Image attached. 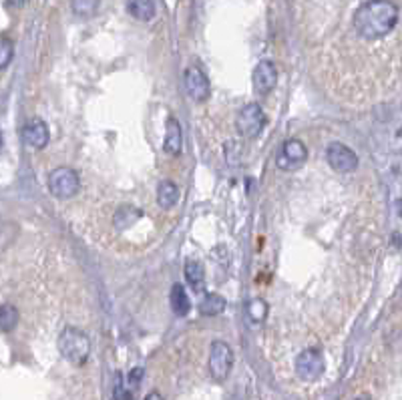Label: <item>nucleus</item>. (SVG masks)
Returning <instances> with one entry per match:
<instances>
[{"label": "nucleus", "mask_w": 402, "mask_h": 400, "mask_svg": "<svg viewBox=\"0 0 402 400\" xmlns=\"http://www.w3.org/2000/svg\"><path fill=\"white\" fill-rule=\"evenodd\" d=\"M398 16V6L392 0H368L356 8L352 25L364 40H380L394 30Z\"/></svg>", "instance_id": "nucleus-1"}, {"label": "nucleus", "mask_w": 402, "mask_h": 400, "mask_svg": "<svg viewBox=\"0 0 402 400\" xmlns=\"http://www.w3.org/2000/svg\"><path fill=\"white\" fill-rule=\"evenodd\" d=\"M59 352L67 362L73 366H83L91 356V340L88 336L73 326H67L59 336Z\"/></svg>", "instance_id": "nucleus-2"}, {"label": "nucleus", "mask_w": 402, "mask_h": 400, "mask_svg": "<svg viewBox=\"0 0 402 400\" xmlns=\"http://www.w3.org/2000/svg\"><path fill=\"white\" fill-rule=\"evenodd\" d=\"M81 188V179L76 176L75 169L71 167H57L54 171H50L49 176V191L52 198L57 200H71L79 193Z\"/></svg>", "instance_id": "nucleus-3"}, {"label": "nucleus", "mask_w": 402, "mask_h": 400, "mask_svg": "<svg viewBox=\"0 0 402 400\" xmlns=\"http://www.w3.org/2000/svg\"><path fill=\"white\" fill-rule=\"evenodd\" d=\"M207 368H209V376L215 382H224L229 376L231 368H234V350L227 342H224V340L212 342Z\"/></svg>", "instance_id": "nucleus-4"}, {"label": "nucleus", "mask_w": 402, "mask_h": 400, "mask_svg": "<svg viewBox=\"0 0 402 400\" xmlns=\"http://www.w3.org/2000/svg\"><path fill=\"white\" fill-rule=\"evenodd\" d=\"M268 117H265L264 109L258 103H250L239 111L238 119H236V127L238 133L243 139H255L260 137V133L264 131Z\"/></svg>", "instance_id": "nucleus-5"}, {"label": "nucleus", "mask_w": 402, "mask_h": 400, "mask_svg": "<svg viewBox=\"0 0 402 400\" xmlns=\"http://www.w3.org/2000/svg\"><path fill=\"white\" fill-rule=\"evenodd\" d=\"M324 354L318 348H306L304 352L298 354L294 368H296V375L304 382H316L320 376L324 375Z\"/></svg>", "instance_id": "nucleus-6"}, {"label": "nucleus", "mask_w": 402, "mask_h": 400, "mask_svg": "<svg viewBox=\"0 0 402 400\" xmlns=\"http://www.w3.org/2000/svg\"><path fill=\"white\" fill-rule=\"evenodd\" d=\"M328 165L338 173H352L358 169V155L344 143L332 141L326 147Z\"/></svg>", "instance_id": "nucleus-7"}, {"label": "nucleus", "mask_w": 402, "mask_h": 400, "mask_svg": "<svg viewBox=\"0 0 402 400\" xmlns=\"http://www.w3.org/2000/svg\"><path fill=\"white\" fill-rule=\"evenodd\" d=\"M308 159V149L300 139H288L277 153V167L282 171H296Z\"/></svg>", "instance_id": "nucleus-8"}, {"label": "nucleus", "mask_w": 402, "mask_h": 400, "mask_svg": "<svg viewBox=\"0 0 402 400\" xmlns=\"http://www.w3.org/2000/svg\"><path fill=\"white\" fill-rule=\"evenodd\" d=\"M21 137L25 141L26 147L37 151L45 149V147L49 145V139H50L49 125H47L40 117H33V119H28L25 123V127H23Z\"/></svg>", "instance_id": "nucleus-9"}, {"label": "nucleus", "mask_w": 402, "mask_h": 400, "mask_svg": "<svg viewBox=\"0 0 402 400\" xmlns=\"http://www.w3.org/2000/svg\"><path fill=\"white\" fill-rule=\"evenodd\" d=\"M251 83H253V88H255L260 95H270V93L277 87L276 64L272 63V61H268V59L260 61L258 67L253 69Z\"/></svg>", "instance_id": "nucleus-10"}, {"label": "nucleus", "mask_w": 402, "mask_h": 400, "mask_svg": "<svg viewBox=\"0 0 402 400\" xmlns=\"http://www.w3.org/2000/svg\"><path fill=\"white\" fill-rule=\"evenodd\" d=\"M183 83H185L188 95L191 99L197 101V103L207 101V97H209V81L197 67H189L185 75H183Z\"/></svg>", "instance_id": "nucleus-11"}, {"label": "nucleus", "mask_w": 402, "mask_h": 400, "mask_svg": "<svg viewBox=\"0 0 402 400\" xmlns=\"http://www.w3.org/2000/svg\"><path fill=\"white\" fill-rule=\"evenodd\" d=\"M165 153L169 155H179L183 149V131L181 125L176 117H169L167 119V125H165V141H163Z\"/></svg>", "instance_id": "nucleus-12"}, {"label": "nucleus", "mask_w": 402, "mask_h": 400, "mask_svg": "<svg viewBox=\"0 0 402 400\" xmlns=\"http://www.w3.org/2000/svg\"><path fill=\"white\" fill-rule=\"evenodd\" d=\"M127 13L141 23H149L157 13V8L153 0H127Z\"/></svg>", "instance_id": "nucleus-13"}, {"label": "nucleus", "mask_w": 402, "mask_h": 400, "mask_svg": "<svg viewBox=\"0 0 402 400\" xmlns=\"http://www.w3.org/2000/svg\"><path fill=\"white\" fill-rule=\"evenodd\" d=\"M177 201H179V189L173 181H169V179H165L159 183V188H157V203H159V207H163V210H173L177 205Z\"/></svg>", "instance_id": "nucleus-14"}, {"label": "nucleus", "mask_w": 402, "mask_h": 400, "mask_svg": "<svg viewBox=\"0 0 402 400\" xmlns=\"http://www.w3.org/2000/svg\"><path fill=\"white\" fill-rule=\"evenodd\" d=\"M169 300H171V310L176 316L183 318L188 316L189 310H191V302H189V296L185 288L181 284H173L171 288V294H169Z\"/></svg>", "instance_id": "nucleus-15"}, {"label": "nucleus", "mask_w": 402, "mask_h": 400, "mask_svg": "<svg viewBox=\"0 0 402 400\" xmlns=\"http://www.w3.org/2000/svg\"><path fill=\"white\" fill-rule=\"evenodd\" d=\"M227 302L224 296L219 294H207L200 304V314L201 316H207V318H214V316H219V314L226 310Z\"/></svg>", "instance_id": "nucleus-16"}, {"label": "nucleus", "mask_w": 402, "mask_h": 400, "mask_svg": "<svg viewBox=\"0 0 402 400\" xmlns=\"http://www.w3.org/2000/svg\"><path fill=\"white\" fill-rule=\"evenodd\" d=\"M183 274H185V280H188L189 286L195 290V292H200V290L203 288V282H205V270H203V265H201L200 262L188 260V262H185Z\"/></svg>", "instance_id": "nucleus-17"}, {"label": "nucleus", "mask_w": 402, "mask_h": 400, "mask_svg": "<svg viewBox=\"0 0 402 400\" xmlns=\"http://www.w3.org/2000/svg\"><path fill=\"white\" fill-rule=\"evenodd\" d=\"M18 324V310L14 308L13 304H2L0 306V328H2V332L4 334H8V332H13L14 328Z\"/></svg>", "instance_id": "nucleus-18"}, {"label": "nucleus", "mask_w": 402, "mask_h": 400, "mask_svg": "<svg viewBox=\"0 0 402 400\" xmlns=\"http://www.w3.org/2000/svg\"><path fill=\"white\" fill-rule=\"evenodd\" d=\"M141 217V212H139L137 207H133V205H123L119 212L115 213V219L113 224L117 229H127L129 225L135 224V219Z\"/></svg>", "instance_id": "nucleus-19"}, {"label": "nucleus", "mask_w": 402, "mask_h": 400, "mask_svg": "<svg viewBox=\"0 0 402 400\" xmlns=\"http://www.w3.org/2000/svg\"><path fill=\"white\" fill-rule=\"evenodd\" d=\"M71 8L81 18H91L99 11V0H71Z\"/></svg>", "instance_id": "nucleus-20"}, {"label": "nucleus", "mask_w": 402, "mask_h": 400, "mask_svg": "<svg viewBox=\"0 0 402 400\" xmlns=\"http://www.w3.org/2000/svg\"><path fill=\"white\" fill-rule=\"evenodd\" d=\"M248 316H250L253 322H264L265 316H268V304L264 300H260V298H253L250 300L248 304Z\"/></svg>", "instance_id": "nucleus-21"}, {"label": "nucleus", "mask_w": 402, "mask_h": 400, "mask_svg": "<svg viewBox=\"0 0 402 400\" xmlns=\"http://www.w3.org/2000/svg\"><path fill=\"white\" fill-rule=\"evenodd\" d=\"M14 59V42L11 38H2L0 40V71H6V67Z\"/></svg>", "instance_id": "nucleus-22"}, {"label": "nucleus", "mask_w": 402, "mask_h": 400, "mask_svg": "<svg viewBox=\"0 0 402 400\" xmlns=\"http://www.w3.org/2000/svg\"><path fill=\"white\" fill-rule=\"evenodd\" d=\"M113 400H133V394L123 387V382H121V376H119V380H117V384H115V390H113Z\"/></svg>", "instance_id": "nucleus-23"}, {"label": "nucleus", "mask_w": 402, "mask_h": 400, "mask_svg": "<svg viewBox=\"0 0 402 400\" xmlns=\"http://www.w3.org/2000/svg\"><path fill=\"white\" fill-rule=\"evenodd\" d=\"M141 375H143V368H135V370H133V372L129 375V382L133 384V388L139 384V378H141Z\"/></svg>", "instance_id": "nucleus-24"}, {"label": "nucleus", "mask_w": 402, "mask_h": 400, "mask_svg": "<svg viewBox=\"0 0 402 400\" xmlns=\"http://www.w3.org/2000/svg\"><path fill=\"white\" fill-rule=\"evenodd\" d=\"M145 400H163V396H161L157 390H153V392H149V394L145 396Z\"/></svg>", "instance_id": "nucleus-25"}, {"label": "nucleus", "mask_w": 402, "mask_h": 400, "mask_svg": "<svg viewBox=\"0 0 402 400\" xmlns=\"http://www.w3.org/2000/svg\"><path fill=\"white\" fill-rule=\"evenodd\" d=\"M11 6H14V8H21V6H25L26 4V0H6Z\"/></svg>", "instance_id": "nucleus-26"}, {"label": "nucleus", "mask_w": 402, "mask_h": 400, "mask_svg": "<svg viewBox=\"0 0 402 400\" xmlns=\"http://www.w3.org/2000/svg\"><path fill=\"white\" fill-rule=\"evenodd\" d=\"M396 210H398V215H401V217H402V200L398 201V205H396Z\"/></svg>", "instance_id": "nucleus-27"}, {"label": "nucleus", "mask_w": 402, "mask_h": 400, "mask_svg": "<svg viewBox=\"0 0 402 400\" xmlns=\"http://www.w3.org/2000/svg\"><path fill=\"white\" fill-rule=\"evenodd\" d=\"M356 400H370V396H366V394H362V396H358Z\"/></svg>", "instance_id": "nucleus-28"}]
</instances>
